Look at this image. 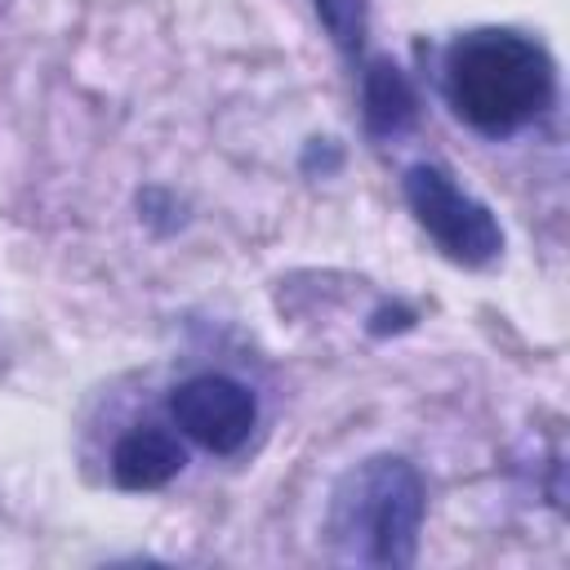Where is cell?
I'll list each match as a JSON object with an SVG mask.
<instances>
[{
  "mask_svg": "<svg viewBox=\"0 0 570 570\" xmlns=\"http://www.w3.org/2000/svg\"><path fill=\"white\" fill-rule=\"evenodd\" d=\"M445 102L485 138H508L534 125L557 98V67L534 36L476 27L450 40L441 62Z\"/></svg>",
  "mask_w": 570,
  "mask_h": 570,
  "instance_id": "cell-1",
  "label": "cell"
},
{
  "mask_svg": "<svg viewBox=\"0 0 570 570\" xmlns=\"http://www.w3.org/2000/svg\"><path fill=\"white\" fill-rule=\"evenodd\" d=\"M428 512L423 476L401 454H374L338 476L330 490L325 539L347 566L405 570L419 552V530Z\"/></svg>",
  "mask_w": 570,
  "mask_h": 570,
  "instance_id": "cell-2",
  "label": "cell"
},
{
  "mask_svg": "<svg viewBox=\"0 0 570 570\" xmlns=\"http://www.w3.org/2000/svg\"><path fill=\"white\" fill-rule=\"evenodd\" d=\"M405 205L414 214V223L432 236V245L459 263V267H485L503 254V227L490 214L485 200H476L472 191H463L454 183V174H445L441 165H410L401 178Z\"/></svg>",
  "mask_w": 570,
  "mask_h": 570,
  "instance_id": "cell-3",
  "label": "cell"
},
{
  "mask_svg": "<svg viewBox=\"0 0 570 570\" xmlns=\"http://www.w3.org/2000/svg\"><path fill=\"white\" fill-rule=\"evenodd\" d=\"M169 419L200 450L236 454L258 423V396L232 374H196L174 387Z\"/></svg>",
  "mask_w": 570,
  "mask_h": 570,
  "instance_id": "cell-4",
  "label": "cell"
},
{
  "mask_svg": "<svg viewBox=\"0 0 570 570\" xmlns=\"http://www.w3.org/2000/svg\"><path fill=\"white\" fill-rule=\"evenodd\" d=\"M187 468V450L178 432L160 423H138L129 428L116 450H111V481L120 490H160Z\"/></svg>",
  "mask_w": 570,
  "mask_h": 570,
  "instance_id": "cell-5",
  "label": "cell"
},
{
  "mask_svg": "<svg viewBox=\"0 0 570 570\" xmlns=\"http://www.w3.org/2000/svg\"><path fill=\"white\" fill-rule=\"evenodd\" d=\"M361 116L374 138H401L419 120V94L392 58H374L361 76Z\"/></svg>",
  "mask_w": 570,
  "mask_h": 570,
  "instance_id": "cell-6",
  "label": "cell"
},
{
  "mask_svg": "<svg viewBox=\"0 0 570 570\" xmlns=\"http://www.w3.org/2000/svg\"><path fill=\"white\" fill-rule=\"evenodd\" d=\"M316 18L325 22L330 40L343 53H356L365 45V27H370V0H312Z\"/></svg>",
  "mask_w": 570,
  "mask_h": 570,
  "instance_id": "cell-7",
  "label": "cell"
},
{
  "mask_svg": "<svg viewBox=\"0 0 570 570\" xmlns=\"http://www.w3.org/2000/svg\"><path fill=\"white\" fill-rule=\"evenodd\" d=\"M410 325H414V312H405V307H379L370 321L374 334H392V330H410Z\"/></svg>",
  "mask_w": 570,
  "mask_h": 570,
  "instance_id": "cell-8",
  "label": "cell"
}]
</instances>
